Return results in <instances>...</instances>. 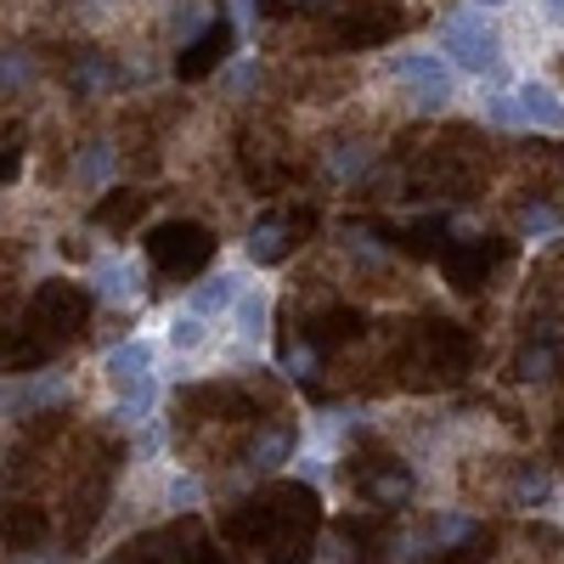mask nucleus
Returning <instances> with one entry per match:
<instances>
[{"instance_id": "obj_1", "label": "nucleus", "mask_w": 564, "mask_h": 564, "mask_svg": "<svg viewBox=\"0 0 564 564\" xmlns=\"http://www.w3.org/2000/svg\"><path fill=\"white\" fill-rule=\"evenodd\" d=\"M148 260L164 276H204V265L215 260V231L198 220H164L148 231Z\"/></svg>"}, {"instance_id": "obj_2", "label": "nucleus", "mask_w": 564, "mask_h": 564, "mask_svg": "<svg viewBox=\"0 0 564 564\" xmlns=\"http://www.w3.org/2000/svg\"><path fill=\"white\" fill-rule=\"evenodd\" d=\"M468 356H475V345H468V334H463L457 322H417V334L406 339L412 372H423L430 384L468 372Z\"/></svg>"}, {"instance_id": "obj_3", "label": "nucleus", "mask_w": 564, "mask_h": 564, "mask_svg": "<svg viewBox=\"0 0 564 564\" xmlns=\"http://www.w3.org/2000/svg\"><path fill=\"white\" fill-rule=\"evenodd\" d=\"M441 52L468 74H502V40L480 12H446L441 18Z\"/></svg>"}, {"instance_id": "obj_4", "label": "nucleus", "mask_w": 564, "mask_h": 564, "mask_svg": "<svg viewBox=\"0 0 564 564\" xmlns=\"http://www.w3.org/2000/svg\"><path fill=\"white\" fill-rule=\"evenodd\" d=\"M85 316H90V294L79 289V282H63V276L40 282L34 300H29V327H40L45 345H57V339L79 334Z\"/></svg>"}, {"instance_id": "obj_5", "label": "nucleus", "mask_w": 564, "mask_h": 564, "mask_svg": "<svg viewBox=\"0 0 564 564\" xmlns=\"http://www.w3.org/2000/svg\"><path fill=\"white\" fill-rule=\"evenodd\" d=\"M486 119L502 124V130H564V102H558L553 85L531 79V85L513 90V97H491Z\"/></svg>"}, {"instance_id": "obj_6", "label": "nucleus", "mask_w": 564, "mask_h": 564, "mask_svg": "<svg viewBox=\"0 0 564 564\" xmlns=\"http://www.w3.org/2000/svg\"><path fill=\"white\" fill-rule=\"evenodd\" d=\"M502 260H508V243H497V238H486V231H480V238H452L446 254H441V271H446V282H452L457 294H475Z\"/></svg>"}, {"instance_id": "obj_7", "label": "nucleus", "mask_w": 564, "mask_h": 564, "mask_svg": "<svg viewBox=\"0 0 564 564\" xmlns=\"http://www.w3.org/2000/svg\"><path fill=\"white\" fill-rule=\"evenodd\" d=\"M384 63H390L395 79L412 85V102H417L423 113H441V108L452 102V74H446V63H441L435 52H395V57H384Z\"/></svg>"}, {"instance_id": "obj_8", "label": "nucleus", "mask_w": 564, "mask_h": 564, "mask_svg": "<svg viewBox=\"0 0 564 564\" xmlns=\"http://www.w3.org/2000/svg\"><path fill=\"white\" fill-rule=\"evenodd\" d=\"M231 45H238V29H231V18H215L198 40H186V45H181L175 74H181V79H209L215 68H226Z\"/></svg>"}, {"instance_id": "obj_9", "label": "nucleus", "mask_w": 564, "mask_h": 564, "mask_svg": "<svg viewBox=\"0 0 564 564\" xmlns=\"http://www.w3.org/2000/svg\"><path fill=\"white\" fill-rule=\"evenodd\" d=\"M401 23H406V12L390 7V0H379V7H350L334 23V45H384Z\"/></svg>"}, {"instance_id": "obj_10", "label": "nucleus", "mask_w": 564, "mask_h": 564, "mask_svg": "<svg viewBox=\"0 0 564 564\" xmlns=\"http://www.w3.org/2000/svg\"><path fill=\"white\" fill-rule=\"evenodd\" d=\"M305 226H311V209H305V215H260V220L249 226V260H254V265L289 260V249L300 243Z\"/></svg>"}, {"instance_id": "obj_11", "label": "nucleus", "mask_w": 564, "mask_h": 564, "mask_svg": "<svg viewBox=\"0 0 564 564\" xmlns=\"http://www.w3.org/2000/svg\"><path fill=\"white\" fill-rule=\"evenodd\" d=\"M102 372H108V384L119 390V395H130V390H141L153 379V350L141 345V339H124V345H113L108 356H102Z\"/></svg>"}, {"instance_id": "obj_12", "label": "nucleus", "mask_w": 564, "mask_h": 564, "mask_svg": "<svg viewBox=\"0 0 564 564\" xmlns=\"http://www.w3.org/2000/svg\"><path fill=\"white\" fill-rule=\"evenodd\" d=\"M63 401H68V379H63V372H34V379H23L7 395V412L12 417H40L45 406H63Z\"/></svg>"}, {"instance_id": "obj_13", "label": "nucleus", "mask_w": 564, "mask_h": 564, "mask_svg": "<svg viewBox=\"0 0 564 564\" xmlns=\"http://www.w3.org/2000/svg\"><path fill=\"white\" fill-rule=\"evenodd\" d=\"M148 193H135V186H124V193H102L97 209H90V226L97 231H130L141 215H148Z\"/></svg>"}, {"instance_id": "obj_14", "label": "nucleus", "mask_w": 564, "mask_h": 564, "mask_svg": "<svg viewBox=\"0 0 564 564\" xmlns=\"http://www.w3.org/2000/svg\"><path fill=\"white\" fill-rule=\"evenodd\" d=\"M90 282H97V294L113 300V305L141 300V271H135L130 260H119V254H102L97 265H90Z\"/></svg>"}, {"instance_id": "obj_15", "label": "nucleus", "mask_w": 564, "mask_h": 564, "mask_svg": "<svg viewBox=\"0 0 564 564\" xmlns=\"http://www.w3.org/2000/svg\"><path fill=\"white\" fill-rule=\"evenodd\" d=\"M356 334H361V311H350V305H327V311L305 316L311 345H339V339H356Z\"/></svg>"}, {"instance_id": "obj_16", "label": "nucleus", "mask_w": 564, "mask_h": 564, "mask_svg": "<svg viewBox=\"0 0 564 564\" xmlns=\"http://www.w3.org/2000/svg\"><path fill=\"white\" fill-rule=\"evenodd\" d=\"M289 457H294V430H289V423H265V430L243 446V463L260 468V475L276 468V463H289Z\"/></svg>"}, {"instance_id": "obj_17", "label": "nucleus", "mask_w": 564, "mask_h": 564, "mask_svg": "<svg viewBox=\"0 0 564 564\" xmlns=\"http://www.w3.org/2000/svg\"><path fill=\"white\" fill-rule=\"evenodd\" d=\"M238 294H243V289H238V276H231V271H215V276L204 271V276L193 282V311H198V316H220V311L238 305Z\"/></svg>"}, {"instance_id": "obj_18", "label": "nucleus", "mask_w": 564, "mask_h": 564, "mask_svg": "<svg viewBox=\"0 0 564 564\" xmlns=\"http://www.w3.org/2000/svg\"><path fill=\"white\" fill-rule=\"evenodd\" d=\"M395 238H401L412 254H423V260H441L446 243H452V226H446V215H423V220H412L406 231H395Z\"/></svg>"}, {"instance_id": "obj_19", "label": "nucleus", "mask_w": 564, "mask_h": 564, "mask_svg": "<svg viewBox=\"0 0 564 564\" xmlns=\"http://www.w3.org/2000/svg\"><path fill=\"white\" fill-rule=\"evenodd\" d=\"M553 367H558V345H553V334H536V339L520 350V361H513V372H520L525 384L553 379Z\"/></svg>"}, {"instance_id": "obj_20", "label": "nucleus", "mask_w": 564, "mask_h": 564, "mask_svg": "<svg viewBox=\"0 0 564 564\" xmlns=\"http://www.w3.org/2000/svg\"><path fill=\"white\" fill-rule=\"evenodd\" d=\"M367 497L379 502V508H395V502H406V497H412V468H406V463H384L379 475L367 480Z\"/></svg>"}, {"instance_id": "obj_21", "label": "nucleus", "mask_w": 564, "mask_h": 564, "mask_svg": "<svg viewBox=\"0 0 564 564\" xmlns=\"http://www.w3.org/2000/svg\"><path fill=\"white\" fill-rule=\"evenodd\" d=\"M113 164H119L113 141H85V148H79V159H74V175H79L85 186H102V181L113 175Z\"/></svg>"}, {"instance_id": "obj_22", "label": "nucleus", "mask_w": 564, "mask_h": 564, "mask_svg": "<svg viewBox=\"0 0 564 564\" xmlns=\"http://www.w3.org/2000/svg\"><path fill=\"white\" fill-rule=\"evenodd\" d=\"M547 497H553L547 468L542 463H520V475H513V486H508V502L513 508H531V502H547Z\"/></svg>"}, {"instance_id": "obj_23", "label": "nucleus", "mask_w": 564, "mask_h": 564, "mask_svg": "<svg viewBox=\"0 0 564 564\" xmlns=\"http://www.w3.org/2000/svg\"><path fill=\"white\" fill-rule=\"evenodd\" d=\"M68 79H74V90H85V97H97V90L119 85V74H113V63L102 52H79V63H74Z\"/></svg>"}, {"instance_id": "obj_24", "label": "nucleus", "mask_w": 564, "mask_h": 564, "mask_svg": "<svg viewBox=\"0 0 564 564\" xmlns=\"http://www.w3.org/2000/svg\"><path fill=\"white\" fill-rule=\"evenodd\" d=\"M475 536H480V525L468 520V513H441V520L430 525V547H463Z\"/></svg>"}, {"instance_id": "obj_25", "label": "nucleus", "mask_w": 564, "mask_h": 564, "mask_svg": "<svg viewBox=\"0 0 564 564\" xmlns=\"http://www.w3.org/2000/svg\"><path fill=\"white\" fill-rule=\"evenodd\" d=\"M34 79V57L18 45H0V90H23Z\"/></svg>"}, {"instance_id": "obj_26", "label": "nucleus", "mask_w": 564, "mask_h": 564, "mask_svg": "<svg viewBox=\"0 0 564 564\" xmlns=\"http://www.w3.org/2000/svg\"><path fill=\"white\" fill-rule=\"evenodd\" d=\"M316 367H322V345H311V339H294L282 350V372L289 379H316Z\"/></svg>"}, {"instance_id": "obj_27", "label": "nucleus", "mask_w": 564, "mask_h": 564, "mask_svg": "<svg viewBox=\"0 0 564 564\" xmlns=\"http://www.w3.org/2000/svg\"><path fill=\"white\" fill-rule=\"evenodd\" d=\"M209 23H215V12H204V7L186 0V7H175V18H170V34H175V45H186V40H198Z\"/></svg>"}, {"instance_id": "obj_28", "label": "nucleus", "mask_w": 564, "mask_h": 564, "mask_svg": "<svg viewBox=\"0 0 564 564\" xmlns=\"http://www.w3.org/2000/svg\"><path fill=\"white\" fill-rule=\"evenodd\" d=\"M153 406H159V384L148 379L141 390L119 395V423H148V417H153Z\"/></svg>"}, {"instance_id": "obj_29", "label": "nucleus", "mask_w": 564, "mask_h": 564, "mask_svg": "<svg viewBox=\"0 0 564 564\" xmlns=\"http://www.w3.org/2000/svg\"><path fill=\"white\" fill-rule=\"evenodd\" d=\"M265 316H271L265 294H238V334L243 339H260L265 334Z\"/></svg>"}, {"instance_id": "obj_30", "label": "nucleus", "mask_w": 564, "mask_h": 564, "mask_svg": "<svg viewBox=\"0 0 564 564\" xmlns=\"http://www.w3.org/2000/svg\"><path fill=\"white\" fill-rule=\"evenodd\" d=\"M204 322H209V316H198V311L175 316V322H170V345H175V350H198V345L209 339V327H204Z\"/></svg>"}, {"instance_id": "obj_31", "label": "nucleus", "mask_w": 564, "mask_h": 564, "mask_svg": "<svg viewBox=\"0 0 564 564\" xmlns=\"http://www.w3.org/2000/svg\"><path fill=\"white\" fill-rule=\"evenodd\" d=\"M327 170H334L339 181H350V175H367V148H361V141H339V148L327 153Z\"/></svg>"}, {"instance_id": "obj_32", "label": "nucleus", "mask_w": 564, "mask_h": 564, "mask_svg": "<svg viewBox=\"0 0 564 564\" xmlns=\"http://www.w3.org/2000/svg\"><path fill=\"white\" fill-rule=\"evenodd\" d=\"M558 220L564 215L553 204H525L520 209V231H525V238H547V231H558Z\"/></svg>"}, {"instance_id": "obj_33", "label": "nucleus", "mask_w": 564, "mask_h": 564, "mask_svg": "<svg viewBox=\"0 0 564 564\" xmlns=\"http://www.w3.org/2000/svg\"><path fill=\"white\" fill-rule=\"evenodd\" d=\"M260 7H265L271 18H282V12H334L339 0H260Z\"/></svg>"}, {"instance_id": "obj_34", "label": "nucleus", "mask_w": 564, "mask_h": 564, "mask_svg": "<svg viewBox=\"0 0 564 564\" xmlns=\"http://www.w3.org/2000/svg\"><path fill=\"white\" fill-rule=\"evenodd\" d=\"M7 536H12V542H29V536H40V513H29V508H12V513H7Z\"/></svg>"}, {"instance_id": "obj_35", "label": "nucleus", "mask_w": 564, "mask_h": 564, "mask_svg": "<svg viewBox=\"0 0 564 564\" xmlns=\"http://www.w3.org/2000/svg\"><path fill=\"white\" fill-rule=\"evenodd\" d=\"M198 497H204V491H198V480H186V475H181V480H170V508H198Z\"/></svg>"}, {"instance_id": "obj_36", "label": "nucleus", "mask_w": 564, "mask_h": 564, "mask_svg": "<svg viewBox=\"0 0 564 564\" xmlns=\"http://www.w3.org/2000/svg\"><path fill=\"white\" fill-rule=\"evenodd\" d=\"M18 175V148H0V186Z\"/></svg>"}, {"instance_id": "obj_37", "label": "nucleus", "mask_w": 564, "mask_h": 564, "mask_svg": "<svg viewBox=\"0 0 564 564\" xmlns=\"http://www.w3.org/2000/svg\"><path fill=\"white\" fill-rule=\"evenodd\" d=\"M7 350H12V327H0V361H7Z\"/></svg>"}, {"instance_id": "obj_38", "label": "nucleus", "mask_w": 564, "mask_h": 564, "mask_svg": "<svg viewBox=\"0 0 564 564\" xmlns=\"http://www.w3.org/2000/svg\"><path fill=\"white\" fill-rule=\"evenodd\" d=\"M542 7H547V18H564V0H542Z\"/></svg>"}, {"instance_id": "obj_39", "label": "nucleus", "mask_w": 564, "mask_h": 564, "mask_svg": "<svg viewBox=\"0 0 564 564\" xmlns=\"http://www.w3.org/2000/svg\"><path fill=\"white\" fill-rule=\"evenodd\" d=\"M18 564H57V558H18Z\"/></svg>"}, {"instance_id": "obj_40", "label": "nucleus", "mask_w": 564, "mask_h": 564, "mask_svg": "<svg viewBox=\"0 0 564 564\" xmlns=\"http://www.w3.org/2000/svg\"><path fill=\"white\" fill-rule=\"evenodd\" d=\"M475 7H502V0H475Z\"/></svg>"}]
</instances>
